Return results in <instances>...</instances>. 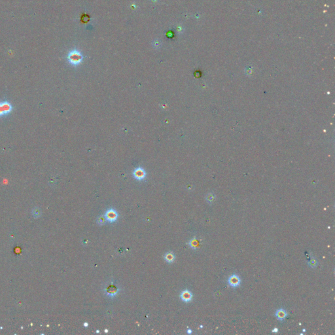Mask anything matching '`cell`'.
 <instances>
[{
  "label": "cell",
  "mask_w": 335,
  "mask_h": 335,
  "mask_svg": "<svg viewBox=\"0 0 335 335\" xmlns=\"http://www.w3.org/2000/svg\"><path fill=\"white\" fill-rule=\"evenodd\" d=\"M180 298H181L182 301L185 302V303H189V302L192 300V299H193V294H192V293L189 291V290L187 289L184 290L183 291H182L181 293Z\"/></svg>",
  "instance_id": "6"
},
{
  "label": "cell",
  "mask_w": 335,
  "mask_h": 335,
  "mask_svg": "<svg viewBox=\"0 0 335 335\" xmlns=\"http://www.w3.org/2000/svg\"><path fill=\"white\" fill-rule=\"evenodd\" d=\"M275 315L276 316V317L278 319V320L283 321L287 317V313L284 309H279V310L276 311Z\"/></svg>",
  "instance_id": "8"
},
{
  "label": "cell",
  "mask_w": 335,
  "mask_h": 335,
  "mask_svg": "<svg viewBox=\"0 0 335 335\" xmlns=\"http://www.w3.org/2000/svg\"><path fill=\"white\" fill-rule=\"evenodd\" d=\"M34 211H35V212H36V213L33 212V214H34L33 215H37V217H38L39 216H40V214H41L40 210H38V209H37V208H36V209L34 210Z\"/></svg>",
  "instance_id": "15"
},
{
  "label": "cell",
  "mask_w": 335,
  "mask_h": 335,
  "mask_svg": "<svg viewBox=\"0 0 335 335\" xmlns=\"http://www.w3.org/2000/svg\"><path fill=\"white\" fill-rule=\"evenodd\" d=\"M317 261H316V260L315 259L313 258V259H311V260L310 262V265L311 267H313H313H315L316 266V264H317Z\"/></svg>",
  "instance_id": "13"
},
{
  "label": "cell",
  "mask_w": 335,
  "mask_h": 335,
  "mask_svg": "<svg viewBox=\"0 0 335 335\" xmlns=\"http://www.w3.org/2000/svg\"><path fill=\"white\" fill-rule=\"evenodd\" d=\"M105 293H106L109 297H113L118 293L119 292V288L117 287L114 284H110L107 286L105 289Z\"/></svg>",
  "instance_id": "4"
},
{
  "label": "cell",
  "mask_w": 335,
  "mask_h": 335,
  "mask_svg": "<svg viewBox=\"0 0 335 335\" xmlns=\"http://www.w3.org/2000/svg\"><path fill=\"white\" fill-rule=\"evenodd\" d=\"M84 326L87 327L88 326V323H84Z\"/></svg>",
  "instance_id": "18"
},
{
  "label": "cell",
  "mask_w": 335,
  "mask_h": 335,
  "mask_svg": "<svg viewBox=\"0 0 335 335\" xmlns=\"http://www.w3.org/2000/svg\"><path fill=\"white\" fill-rule=\"evenodd\" d=\"M278 331V328H275V329H274L272 330V332H277Z\"/></svg>",
  "instance_id": "16"
},
{
  "label": "cell",
  "mask_w": 335,
  "mask_h": 335,
  "mask_svg": "<svg viewBox=\"0 0 335 335\" xmlns=\"http://www.w3.org/2000/svg\"><path fill=\"white\" fill-rule=\"evenodd\" d=\"M106 221L107 220L105 218L104 216L100 215V216L98 217L96 222L98 224H100V225H104V224H105V222H106Z\"/></svg>",
  "instance_id": "10"
},
{
  "label": "cell",
  "mask_w": 335,
  "mask_h": 335,
  "mask_svg": "<svg viewBox=\"0 0 335 335\" xmlns=\"http://www.w3.org/2000/svg\"><path fill=\"white\" fill-rule=\"evenodd\" d=\"M228 283L231 287H237L240 285L241 280L238 275L233 274L229 278Z\"/></svg>",
  "instance_id": "5"
},
{
  "label": "cell",
  "mask_w": 335,
  "mask_h": 335,
  "mask_svg": "<svg viewBox=\"0 0 335 335\" xmlns=\"http://www.w3.org/2000/svg\"><path fill=\"white\" fill-rule=\"evenodd\" d=\"M133 175L135 179L138 180V181H142V180H144L146 178V172L144 168L138 167L133 171Z\"/></svg>",
  "instance_id": "3"
},
{
  "label": "cell",
  "mask_w": 335,
  "mask_h": 335,
  "mask_svg": "<svg viewBox=\"0 0 335 335\" xmlns=\"http://www.w3.org/2000/svg\"><path fill=\"white\" fill-rule=\"evenodd\" d=\"M83 55L80 51L78 50H73L68 53L67 56V59L70 64L74 66H77L81 64L83 60Z\"/></svg>",
  "instance_id": "1"
},
{
  "label": "cell",
  "mask_w": 335,
  "mask_h": 335,
  "mask_svg": "<svg viewBox=\"0 0 335 335\" xmlns=\"http://www.w3.org/2000/svg\"><path fill=\"white\" fill-rule=\"evenodd\" d=\"M189 245L192 248H193V249H196V248L198 247V241L196 240V239L194 238V239H193V240H191V241H190Z\"/></svg>",
  "instance_id": "11"
},
{
  "label": "cell",
  "mask_w": 335,
  "mask_h": 335,
  "mask_svg": "<svg viewBox=\"0 0 335 335\" xmlns=\"http://www.w3.org/2000/svg\"><path fill=\"white\" fill-rule=\"evenodd\" d=\"M164 259L166 262L170 263L174 261L175 255L172 252H168L164 255Z\"/></svg>",
  "instance_id": "9"
},
{
  "label": "cell",
  "mask_w": 335,
  "mask_h": 335,
  "mask_svg": "<svg viewBox=\"0 0 335 335\" xmlns=\"http://www.w3.org/2000/svg\"><path fill=\"white\" fill-rule=\"evenodd\" d=\"M105 218L109 222H114L118 218V214L117 211L114 209L107 210L104 214Z\"/></svg>",
  "instance_id": "2"
},
{
  "label": "cell",
  "mask_w": 335,
  "mask_h": 335,
  "mask_svg": "<svg viewBox=\"0 0 335 335\" xmlns=\"http://www.w3.org/2000/svg\"><path fill=\"white\" fill-rule=\"evenodd\" d=\"M1 103H2V105H3L5 115H8L10 113H11V111H13L12 104H11L10 102H7V101H3V102H1Z\"/></svg>",
  "instance_id": "7"
},
{
  "label": "cell",
  "mask_w": 335,
  "mask_h": 335,
  "mask_svg": "<svg viewBox=\"0 0 335 335\" xmlns=\"http://www.w3.org/2000/svg\"><path fill=\"white\" fill-rule=\"evenodd\" d=\"M4 115H5V113H4V111H3V105H2L1 102H0V117H3Z\"/></svg>",
  "instance_id": "14"
},
{
  "label": "cell",
  "mask_w": 335,
  "mask_h": 335,
  "mask_svg": "<svg viewBox=\"0 0 335 335\" xmlns=\"http://www.w3.org/2000/svg\"><path fill=\"white\" fill-rule=\"evenodd\" d=\"M206 199H207V200L208 201V202H209V203L210 202L211 203V202H212L213 201H214V196H212V194H208V196H207V198H206Z\"/></svg>",
  "instance_id": "12"
},
{
  "label": "cell",
  "mask_w": 335,
  "mask_h": 335,
  "mask_svg": "<svg viewBox=\"0 0 335 335\" xmlns=\"http://www.w3.org/2000/svg\"><path fill=\"white\" fill-rule=\"evenodd\" d=\"M187 333H188V334H191V333H192V331H191V329H188V330H187Z\"/></svg>",
  "instance_id": "17"
}]
</instances>
